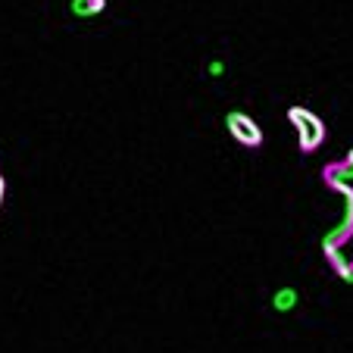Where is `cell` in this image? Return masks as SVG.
I'll return each instance as SVG.
<instances>
[{
	"label": "cell",
	"mask_w": 353,
	"mask_h": 353,
	"mask_svg": "<svg viewBox=\"0 0 353 353\" xmlns=\"http://www.w3.org/2000/svg\"><path fill=\"white\" fill-rule=\"evenodd\" d=\"M103 7H107V0H72V3H69L72 16H79V19H91V16H100V13H103Z\"/></svg>",
	"instance_id": "3"
},
{
	"label": "cell",
	"mask_w": 353,
	"mask_h": 353,
	"mask_svg": "<svg viewBox=\"0 0 353 353\" xmlns=\"http://www.w3.org/2000/svg\"><path fill=\"white\" fill-rule=\"evenodd\" d=\"M0 197H3V181H0Z\"/></svg>",
	"instance_id": "6"
},
{
	"label": "cell",
	"mask_w": 353,
	"mask_h": 353,
	"mask_svg": "<svg viewBox=\"0 0 353 353\" xmlns=\"http://www.w3.org/2000/svg\"><path fill=\"white\" fill-rule=\"evenodd\" d=\"M291 119L297 122L300 134H303V147H313L316 141L322 138V125L313 113H307V110H291Z\"/></svg>",
	"instance_id": "1"
},
{
	"label": "cell",
	"mask_w": 353,
	"mask_h": 353,
	"mask_svg": "<svg viewBox=\"0 0 353 353\" xmlns=\"http://www.w3.org/2000/svg\"><path fill=\"white\" fill-rule=\"evenodd\" d=\"M228 128H232V132L238 134L244 144H256V141H260V128L247 119L244 113H232V116H228Z\"/></svg>",
	"instance_id": "2"
},
{
	"label": "cell",
	"mask_w": 353,
	"mask_h": 353,
	"mask_svg": "<svg viewBox=\"0 0 353 353\" xmlns=\"http://www.w3.org/2000/svg\"><path fill=\"white\" fill-rule=\"evenodd\" d=\"M210 75H222V63H210Z\"/></svg>",
	"instance_id": "5"
},
{
	"label": "cell",
	"mask_w": 353,
	"mask_h": 353,
	"mask_svg": "<svg viewBox=\"0 0 353 353\" xmlns=\"http://www.w3.org/2000/svg\"><path fill=\"white\" fill-rule=\"evenodd\" d=\"M294 297H297V294L288 291V288H285V291H279V294H275V310H291L294 307Z\"/></svg>",
	"instance_id": "4"
}]
</instances>
